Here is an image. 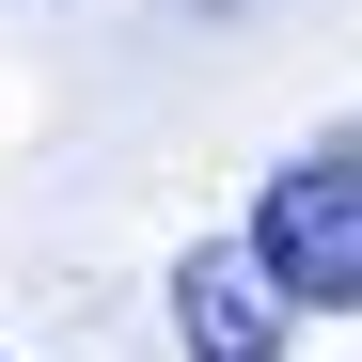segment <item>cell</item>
<instances>
[{"label": "cell", "mask_w": 362, "mask_h": 362, "mask_svg": "<svg viewBox=\"0 0 362 362\" xmlns=\"http://www.w3.org/2000/svg\"><path fill=\"white\" fill-rule=\"evenodd\" d=\"M252 252L284 268V299H315V315H362V127L299 142L252 205Z\"/></svg>", "instance_id": "obj_1"}, {"label": "cell", "mask_w": 362, "mask_h": 362, "mask_svg": "<svg viewBox=\"0 0 362 362\" xmlns=\"http://www.w3.org/2000/svg\"><path fill=\"white\" fill-rule=\"evenodd\" d=\"M284 268L252 252V236H205L189 268H173V331H189V362H284Z\"/></svg>", "instance_id": "obj_2"}]
</instances>
